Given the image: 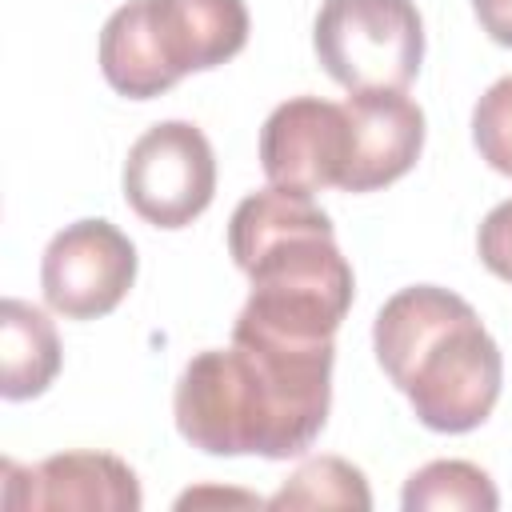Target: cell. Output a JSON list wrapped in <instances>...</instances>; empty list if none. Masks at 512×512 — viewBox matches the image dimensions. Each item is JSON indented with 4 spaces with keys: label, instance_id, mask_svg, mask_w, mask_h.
I'll return each mask as SVG.
<instances>
[{
    "label": "cell",
    "instance_id": "1",
    "mask_svg": "<svg viewBox=\"0 0 512 512\" xmlns=\"http://www.w3.org/2000/svg\"><path fill=\"white\" fill-rule=\"evenodd\" d=\"M336 340L296 344L232 328L228 348L196 352L172 392L176 432L208 456H304L332 408Z\"/></svg>",
    "mask_w": 512,
    "mask_h": 512
},
{
    "label": "cell",
    "instance_id": "2",
    "mask_svg": "<svg viewBox=\"0 0 512 512\" xmlns=\"http://www.w3.org/2000/svg\"><path fill=\"white\" fill-rule=\"evenodd\" d=\"M228 252L252 284L232 328L300 344L336 340L356 280L332 216L308 192L268 184L244 196L228 220Z\"/></svg>",
    "mask_w": 512,
    "mask_h": 512
},
{
    "label": "cell",
    "instance_id": "3",
    "mask_svg": "<svg viewBox=\"0 0 512 512\" xmlns=\"http://www.w3.org/2000/svg\"><path fill=\"white\" fill-rule=\"evenodd\" d=\"M372 348L384 376L432 432H472L500 400V344L476 308L440 284H412L388 296L372 324Z\"/></svg>",
    "mask_w": 512,
    "mask_h": 512
},
{
    "label": "cell",
    "instance_id": "4",
    "mask_svg": "<svg viewBox=\"0 0 512 512\" xmlns=\"http://www.w3.org/2000/svg\"><path fill=\"white\" fill-rule=\"evenodd\" d=\"M248 44L244 0H128L100 28L112 92L152 100L188 72H208Z\"/></svg>",
    "mask_w": 512,
    "mask_h": 512
},
{
    "label": "cell",
    "instance_id": "5",
    "mask_svg": "<svg viewBox=\"0 0 512 512\" xmlns=\"http://www.w3.org/2000/svg\"><path fill=\"white\" fill-rule=\"evenodd\" d=\"M312 48L348 92H404L424 60V20L412 0H324Z\"/></svg>",
    "mask_w": 512,
    "mask_h": 512
},
{
    "label": "cell",
    "instance_id": "6",
    "mask_svg": "<svg viewBox=\"0 0 512 512\" xmlns=\"http://www.w3.org/2000/svg\"><path fill=\"white\" fill-rule=\"evenodd\" d=\"M216 196V156L188 120L152 124L124 160V200L152 228H188Z\"/></svg>",
    "mask_w": 512,
    "mask_h": 512
},
{
    "label": "cell",
    "instance_id": "7",
    "mask_svg": "<svg viewBox=\"0 0 512 512\" xmlns=\"http://www.w3.org/2000/svg\"><path fill=\"white\" fill-rule=\"evenodd\" d=\"M136 280V244L100 216L64 224L40 260L44 304L64 320L108 316Z\"/></svg>",
    "mask_w": 512,
    "mask_h": 512
},
{
    "label": "cell",
    "instance_id": "8",
    "mask_svg": "<svg viewBox=\"0 0 512 512\" xmlns=\"http://www.w3.org/2000/svg\"><path fill=\"white\" fill-rule=\"evenodd\" d=\"M260 168L268 184L292 192L340 188L348 168V112L320 96L276 104L260 128Z\"/></svg>",
    "mask_w": 512,
    "mask_h": 512
},
{
    "label": "cell",
    "instance_id": "9",
    "mask_svg": "<svg viewBox=\"0 0 512 512\" xmlns=\"http://www.w3.org/2000/svg\"><path fill=\"white\" fill-rule=\"evenodd\" d=\"M0 504L20 512H140L144 492L136 472L112 452H60L32 468L4 460V492Z\"/></svg>",
    "mask_w": 512,
    "mask_h": 512
},
{
    "label": "cell",
    "instance_id": "10",
    "mask_svg": "<svg viewBox=\"0 0 512 512\" xmlns=\"http://www.w3.org/2000/svg\"><path fill=\"white\" fill-rule=\"evenodd\" d=\"M348 168L340 192H376L396 184L424 148V112L412 96L384 92H348Z\"/></svg>",
    "mask_w": 512,
    "mask_h": 512
},
{
    "label": "cell",
    "instance_id": "11",
    "mask_svg": "<svg viewBox=\"0 0 512 512\" xmlns=\"http://www.w3.org/2000/svg\"><path fill=\"white\" fill-rule=\"evenodd\" d=\"M64 352L52 320L16 296L0 304V396L4 400H32L48 392L60 376Z\"/></svg>",
    "mask_w": 512,
    "mask_h": 512
},
{
    "label": "cell",
    "instance_id": "12",
    "mask_svg": "<svg viewBox=\"0 0 512 512\" xmlns=\"http://www.w3.org/2000/svg\"><path fill=\"white\" fill-rule=\"evenodd\" d=\"M400 504H404V512H428V508L492 512V508H500V492H496L492 476L472 460H432L408 476Z\"/></svg>",
    "mask_w": 512,
    "mask_h": 512
},
{
    "label": "cell",
    "instance_id": "13",
    "mask_svg": "<svg viewBox=\"0 0 512 512\" xmlns=\"http://www.w3.org/2000/svg\"><path fill=\"white\" fill-rule=\"evenodd\" d=\"M264 504L268 508H356V512H368L372 492L356 464H348L340 456H312Z\"/></svg>",
    "mask_w": 512,
    "mask_h": 512
},
{
    "label": "cell",
    "instance_id": "14",
    "mask_svg": "<svg viewBox=\"0 0 512 512\" xmlns=\"http://www.w3.org/2000/svg\"><path fill=\"white\" fill-rule=\"evenodd\" d=\"M472 144H476L480 160L492 172L512 176V76H500L476 100V108H472Z\"/></svg>",
    "mask_w": 512,
    "mask_h": 512
},
{
    "label": "cell",
    "instance_id": "15",
    "mask_svg": "<svg viewBox=\"0 0 512 512\" xmlns=\"http://www.w3.org/2000/svg\"><path fill=\"white\" fill-rule=\"evenodd\" d=\"M476 252H480V264L492 276H500V280L512 284V200L496 204L484 216V224L476 232Z\"/></svg>",
    "mask_w": 512,
    "mask_h": 512
},
{
    "label": "cell",
    "instance_id": "16",
    "mask_svg": "<svg viewBox=\"0 0 512 512\" xmlns=\"http://www.w3.org/2000/svg\"><path fill=\"white\" fill-rule=\"evenodd\" d=\"M472 12L496 44L512 48V0H472Z\"/></svg>",
    "mask_w": 512,
    "mask_h": 512
}]
</instances>
